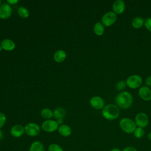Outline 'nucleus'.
Segmentation results:
<instances>
[{
  "label": "nucleus",
  "instance_id": "nucleus-1",
  "mask_svg": "<svg viewBox=\"0 0 151 151\" xmlns=\"http://www.w3.org/2000/svg\"><path fill=\"white\" fill-rule=\"evenodd\" d=\"M133 100L132 94L126 91L120 92L115 97V102L117 106L124 109L129 108L133 103Z\"/></svg>",
  "mask_w": 151,
  "mask_h": 151
},
{
  "label": "nucleus",
  "instance_id": "nucleus-2",
  "mask_svg": "<svg viewBox=\"0 0 151 151\" xmlns=\"http://www.w3.org/2000/svg\"><path fill=\"white\" fill-rule=\"evenodd\" d=\"M103 116L107 120H114L118 118L120 114L119 107L114 104H109L104 106L101 111Z\"/></svg>",
  "mask_w": 151,
  "mask_h": 151
},
{
  "label": "nucleus",
  "instance_id": "nucleus-3",
  "mask_svg": "<svg viewBox=\"0 0 151 151\" xmlns=\"http://www.w3.org/2000/svg\"><path fill=\"white\" fill-rule=\"evenodd\" d=\"M119 126L120 129L127 134L133 133L137 127L134 121L128 117L122 118L119 122Z\"/></svg>",
  "mask_w": 151,
  "mask_h": 151
},
{
  "label": "nucleus",
  "instance_id": "nucleus-4",
  "mask_svg": "<svg viewBox=\"0 0 151 151\" xmlns=\"http://www.w3.org/2000/svg\"><path fill=\"white\" fill-rule=\"evenodd\" d=\"M143 82L142 78L137 74L130 75L129 76L126 80V85L130 88H137L141 86Z\"/></svg>",
  "mask_w": 151,
  "mask_h": 151
},
{
  "label": "nucleus",
  "instance_id": "nucleus-5",
  "mask_svg": "<svg viewBox=\"0 0 151 151\" xmlns=\"http://www.w3.org/2000/svg\"><path fill=\"white\" fill-rule=\"evenodd\" d=\"M117 14L113 11H109L104 14L101 18V23L103 25L109 27L112 25L116 21Z\"/></svg>",
  "mask_w": 151,
  "mask_h": 151
},
{
  "label": "nucleus",
  "instance_id": "nucleus-6",
  "mask_svg": "<svg viewBox=\"0 0 151 151\" xmlns=\"http://www.w3.org/2000/svg\"><path fill=\"white\" fill-rule=\"evenodd\" d=\"M134 122L138 127L143 129L148 125L149 117L146 113L139 112L135 116Z\"/></svg>",
  "mask_w": 151,
  "mask_h": 151
},
{
  "label": "nucleus",
  "instance_id": "nucleus-7",
  "mask_svg": "<svg viewBox=\"0 0 151 151\" xmlns=\"http://www.w3.org/2000/svg\"><path fill=\"white\" fill-rule=\"evenodd\" d=\"M25 133L29 136L34 137L38 135L40 133V126L34 123H29L25 127Z\"/></svg>",
  "mask_w": 151,
  "mask_h": 151
},
{
  "label": "nucleus",
  "instance_id": "nucleus-8",
  "mask_svg": "<svg viewBox=\"0 0 151 151\" xmlns=\"http://www.w3.org/2000/svg\"><path fill=\"white\" fill-rule=\"evenodd\" d=\"M41 127L45 132L51 133L58 129V124L55 120H47L42 123Z\"/></svg>",
  "mask_w": 151,
  "mask_h": 151
},
{
  "label": "nucleus",
  "instance_id": "nucleus-9",
  "mask_svg": "<svg viewBox=\"0 0 151 151\" xmlns=\"http://www.w3.org/2000/svg\"><path fill=\"white\" fill-rule=\"evenodd\" d=\"M90 105L95 109H101L104 106V101L103 99L100 96H94L90 100Z\"/></svg>",
  "mask_w": 151,
  "mask_h": 151
},
{
  "label": "nucleus",
  "instance_id": "nucleus-10",
  "mask_svg": "<svg viewBox=\"0 0 151 151\" xmlns=\"http://www.w3.org/2000/svg\"><path fill=\"white\" fill-rule=\"evenodd\" d=\"M139 95L145 101L151 100V89L146 86L140 87L139 90Z\"/></svg>",
  "mask_w": 151,
  "mask_h": 151
},
{
  "label": "nucleus",
  "instance_id": "nucleus-11",
  "mask_svg": "<svg viewBox=\"0 0 151 151\" xmlns=\"http://www.w3.org/2000/svg\"><path fill=\"white\" fill-rule=\"evenodd\" d=\"M12 13V9L8 4H3L0 6V18L5 19L8 18Z\"/></svg>",
  "mask_w": 151,
  "mask_h": 151
},
{
  "label": "nucleus",
  "instance_id": "nucleus-12",
  "mask_svg": "<svg viewBox=\"0 0 151 151\" xmlns=\"http://www.w3.org/2000/svg\"><path fill=\"white\" fill-rule=\"evenodd\" d=\"M126 8V5L122 0H116L113 4V12L116 14H120L123 13Z\"/></svg>",
  "mask_w": 151,
  "mask_h": 151
},
{
  "label": "nucleus",
  "instance_id": "nucleus-13",
  "mask_svg": "<svg viewBox=\"0 0 151 151\" xmlns=\"http://www.w3.org/2000/svg\"><path fill=\"white\" fill-rule=\"evenodd\" d=\"M25 132L24 127L20 124H16L12 126L10 130L11 134L14 137H19L22 136Z\"/></svg>",
  "mask_w": 151,
  "mask_h": 151
},
{
  "label": "nucleus",
  "instance_id": "nucleus-14",
  "mask_svg": "<svg viewBox=\"0 0 151 151\" xmlns=\"http://www.w3.org/2000/svg\"><path fill=\"white\" fill-rule=\"evenodd\" d=\"M1 46L2 47V49L6 51H12L15 48V44L11 40L5 39L1 42Z\"/></svg>",
  "mask_w": 151,
  "mask_h": 151
},
{
  "label": "nucleus",
  "instance_id": "nucleus-15",
  "mask_svg": "<svg viewBox=\"0 0 151 151\" xmlns=\"http://www.w3.org/2000/svg\"><path fill=\"white\" fill-rule=\"evenodd\" d=\"M58 131L59 134L64 137L69 136L71 135L72 132L70 127L67 124H61L60 126L58 129Z\"/></svg>",
  "mask_w": 151,
  "mask_h": 151
},
{
  "label": "nucleus",
  "instance_id": "nucleus-16",
  "mask_svg": "<svg viewBox=\"0 0 151 151\" xmlns=\"http://www.w3.org/2000/svg\"><path fill=\"white\" fill-rule=\"evenodd\" d=\"M66 53L64 50H59L55 52L54 54V60L57 63H61L66 58Z\"/></svg>",
  "mask_w": 151,
  "mask_h": 151
},
{
  "label": "nucleus",
  "instance_id": "nucleus-17",
  "mask_svg": "<svg viewBox=\"0 0 151 151\" xmlns=\"http://www.w3.org/2000/svg\"><path fill=\"white\" fill-rule=\"evenodd\" d=\"M28 151H45L43 144L39 141H35L31 143Z\"/></svg>",
  "mask_w": 151,
  "mask_h": 151
},
{
  "label": "nucleus",
  "instance_id": "nucleus-18",
  "mask_svg": "<svg viewBox=\"0 0 151 151\" xmlns=\"http://www.w3.org/2000/svg\"><path fill=\"white\" fill-rule=\"evenodd\" d=\"M145 20L143 18L140 17H134L132 21V25L134 28H140L144 25Z\"/></svg>",
  "mask_w": 151,
  "mask_h": 151
},
{
  "label": "nucleus",
  "instance_id": "nucleus-19",
  "mask_svg": "<svg viewBox=\"0 0 151 151\" xmlns=\"http://www.w3.org/2000/svg\"><path fill=\"white\" fill-rule=\"evenodd\" d=\"M94 32L99 36L102 35L104 32V27L103 24L100 22H97L94 26Z\"/></svg>",
  "mask_w": 151,
  "mask_h": 151
},
{
  "label": "nucleus",
  "instance_id": "nucleus-20",
  "mask_svg": "<svg viewBox=\"0 0 151 151\" xmlns=\"http://www.w3.org/2000/svg\"><path fill=\"white\" fill-rule=\"evenodd\" d=\"M65 114V111L63 108H57L53 111V116L58 119H63Z\"/></svg>",
  "mask_w": 151,
  "mask_h": 151
},
{
  "label": "nucleus",
  "instance_id": "nucleus-21",
  "mask_svg": "<svg viewBox=\"0 0 151 151\" xmlns=\"http://www.w3.org/2000/svg\"><path fill=\"white\" fill-rule=\"evenodd\" d=\"M41 114L43 118L47 120H50V119H51L53 116V113L50 109L48 108L43 109L41 110Z\"/></svg>",
  "mask_w": 151,
  "mask_h": 151
},
{
  "label": "nucleus",
  "instance_id": "nucleus-22",
  "mask_svg": "<svg viewBox=\"0 0 151 151\" xmlns=\"http://www.w3.org/2000/svg\"><path fill=\"white\" fill-rule=\"evenodd\" d=\"M18 14L19 16L22 18H27L29 17V13L28 10L23 6L19 7L18 9Z\"/></svg>",
  "mask_w": 151,
  "mask_h": 151
},
{
  "label": "nucleus",
  "instance_id": "nucleus-23",
  "mask_svg": "<svg viewBox=\"0 0 151 151\" xmlns=\"http://www.w3.org/2000/svg\"><path fill=\"white\" fill-rule=\"evenodd\" d=\"M134 136L137 139H141L143 137L145 134V131L143 128L141 127H136L135 130L133 132Z\"/></svg>",
  "mask_w": 151,
  "mask_h": 151
},
{
  "label": "nucleus",
  "instance_id": "nucleus-24",
  "mask_svg": "<svg viewBox=\"0 0 151 151\" xmlns=\"http://www.w3.org/2000/svg\"><path fill=\"white\" fill-rule=\"evenodd\" d=\"M48 151H64L63 147L57 143H51L48 147Z\"/></svg>",
  "mask_w": 151,
  "mask_h": 151
},
{
  "label": "nucleus",
  "instance_id": "nucleus-25",
  "mask_svg": "<svg viewBox=\"0 0 151 151\" xmlns=\"http://www.w3.org/2000/svg\"><path fill=\"white\" fill-rule=\"evenodd\" d=\"M126 81H123V80H120L119 81H118L116 84V87L117 88V90H123L125 88L126 86Z\"/></svg>",
  "mask_w": 151,
  "mask_h": 151
},
{
  "label": "nucleus",
  "instance_id": "nucleus-26",
  "mask_svg": "<svg viewBox=\"0 0 151 151\" xmlns=\"http://www.w3.org/2000/svg\"><path fill=\"white\" fill-rule=\"evenodd\" d=\"M144 25L146 29L151 31V17L147 18L144 22Z\"/></svg>",
  "mask_w": 151,
  "mask_h": 151
},
{
  "label": "nucleus",
  "instance_id": "nucleus-27",
  "mask_svg": "<svg viewBox=\"0 0 151 151\" xmlns=\"http://www.w3.org/2000/svg\"><path fill=\"white\" fill-rule=\"evenodd\" d=\"M6 118L5 115L4 113L0 112V129L2 128L3 126L5 124L6 122Z\"/></svg>",
  "mask_w": 151,
  "mask_h": 151
},
{
  "label": "nucleus",
  "instance_id": "nucleus-28",
  "mask_svg": "<svg viewBox=\"0 0 151 151\" xmlns=\"http://www.w3.org/2000/svg\"><path fill=\"white\" fill-rule=\"evenodd\" d=\"M122 151H137L136 148L133 146H126L123 149Z\"/></svg>",
  "mask_w": 151,
  "mask_h": 151
},
{
  "label": "nucleus",
  "instance_id": "nucleus-29",
  "mask_svg": "<svg viewBox=\"0 0 151 151\" xmlns=\"http://www.w3.org/2000/svg\"><path fill=\"white\" fill-rule=\"evenodd\" d=\"M145 82L147 86H151V76H149L146 78Z\"/></svg>",
  "mask_w": 151,
  "mask_h": 151
},
{
  "label": "nucleus",
  "instance_id": "nucleus-30",
  "mask_svg": "<svg viewBox=\"0 0 151 151\" xmlns=\"http://www.w3.org/2000/svg\"><path fill=\"white\" fill-rule=\"evenodd\" d=\"M6 2L8 4L10 5H13L17 4L18 2V0H7Z\"/></svg>",
  "mask_w": 151,
  "mask_h": 151
},
{
  "label": "nucleus",
  "instance_id": "nucleus-31",
  "mask_svg": "<svg viewBox=\"0 0 151 151\" xmlns=\"http://www.w3.org/2000/svg\"><path fill=\"white\" fill-rule=\"evenodd\" d=\"M110 151H122V150L118 147H113Z\"/></svg>",
  "mask_w": 151,
  "mask_h": 151
},
{
  "label": "nucleus",
  "instance_id": "nucleus-32",
  "mask_svg": "<svg viewBox=\"0 0 151 151\" xmlns=\"http://www.w3.org/2000/svg\"><path fill=\"white\" fill-rule=\"evenodd\" d=\"M147 138L149 140L151 141V132L147 134Z\"/></svg>",
  "mask_w": 151,
  "mask_h": 151
},
{
  "label": "nucleus",
  "instance_id": "nucleus-33",
  "mask_svg": "<svg viewBox=\"0 0 151 151\" xmlns=\"http://www.w3.org/2000/svg\"><path fill=\"white\" fill-rule=\"evenodd\" d=\"M57 123H58V124H62V123H63V119H58V120H57Z\"/></svg>",
  "mask_w": 151,
  "mask_h": 151
},
{
  "label": "nucleus",
  "instance_id": "nucleus-34",
  "mask_svg": "<svg viewBox=\"0 0 151 151\" xmlns=\"http://www.w3.org/2000/svg\"><path fill=\"white\" fill-rule=\"evenodd\" d=\"M3 138V133L1 130H0V140H1Z\"/></svg>",
  "mask_w": 151,
  "mask_h": 151
},
{
  "label": "nucleus",
  "instance_id": "nucleus-35",
  "mask_svg": "<svg viewBox=\"0 0 151 151\" xmlns=\"http://www.w3.org/2000/svg\"><path fill=\"white\" fill-rule=\"evenodd\" d=\"M2 47L0 45V51L2 50Z\"/></svg>",
  "mask_w": 151,
  "mask_h": 151
},
{
  "label": "nucleus",
  "instance_id": "nucleus-36",
  "mask_svg": "<svg viewBox=\"0 0 151 151\" xmlns=\"http://www.w3.org/2000/svg\"><path fill=\"white\" fill-rule=\"evenodd\" d=\"M1 1H0V6H1Z\"/></svg>",
  "mask_w": 151,
  "mask_h": 151
}]
</instances>
